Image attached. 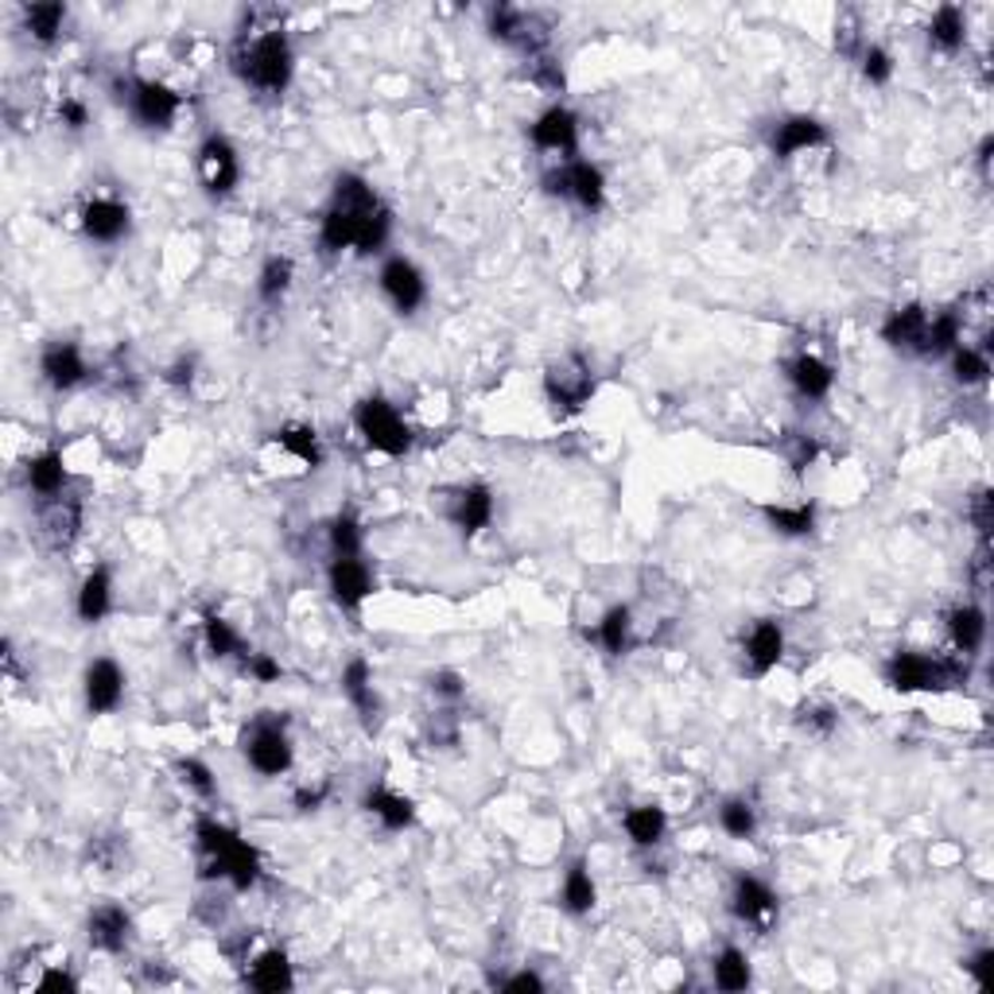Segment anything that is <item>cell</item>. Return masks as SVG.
Masks as SVG:
<instances>
[{
	"label": "cell",
	"mask_w": 994,
	"mask_h": 994,
	"mask_svg": "<svg viewBox=\"0 0 994 994\" xmlns=\"http://www.w3.org/2000/svg\"><path fill=\"white\" fill-rule=\"evenodd\" d=\"M291 70H296V54H291V43L280 28H268L265 36H257L238 51V74L260 93H284L291 82Z\"/></svg>",
	"instance_id": "cell-3"
},
{
	"label": "cell",
	"mask_w": 994,
	"mask_h": 994,
	"mask_svg": "<svg viewBox=\"0 0 994 994\" xmlns=\"http://www.w3.org/2000/svg\"><path fill=\"white\" fill-rule=\"evenodd\" d=\"M928 319H933V315H928L921 304H905V307H897V311H889V319L882 322V338H886V346H894V350L921 354V358H925Z\"/></svg>",
	"instance_id": "cell-15"
},
{
	"label": "cell",
	"mask_w": 994,
	"mask_h": 994,
	"mask_svg": "<svg viewBox=\"0 0 994 994\" xmlns=\"http://www.w3.org/2000/svg\"><path fill=\"white\" fill-rule=\"evenodd\" d=\"M246 757L260 777H280L291 769V743L284 735V719L276 715H260L246 730Z\"/></svg>",
	"instance_id": "cell-7"
},
{
	"label": "cell",
	"mask_w": 994,
	"mask_h": 994,
	"mask_svg": "<svg viewBox=\"0 0 994 994\" xmlns=\"http://www.w3.org/2000/svg\"><path fill=\"white\" fill-rule=\"evenodd\" d=\"M819 145H827V129L816 117H788L773 132V156L777 160H793L796 152H808V148H819Z\"/></svg>",
	"instance_id": "cell-23"
},
{
	"label": "cell",
	"mask_w": 994,
	"mask_h": 994,
	"mask_svg": "<svg viewBox=\"0 0 994 994\" xmlns=\"http://www.w3.org/2000/svg\"><path fill=\"white\" fill-rule=\"evenodd\" d=\"M964 39H967L964 12H960L956 4H941V8H936L933 20H928V43H933L936 51L952 54V51H960V47H964Z\"/></svg>",
	"instance_id": "cell-32"
},
{
	"label": "cell",
	"mask_w": 994,
	"mask_h": 994,
	"mask_svg": "<svg viewBox=\"0 0 994 994\" xmlns=\"http://www.w3.org/2000/svg\"><path fill=\"white\" fill-rule=\"evenodd\" d=\"M967 972L975 975V983H980V987H991V983H994V952L991 948L975 952L972 964H967Z\"/></svg>",
	"instance_id": "cell-53"
},
{
	"label": "cell",
	"mask_w": 994,
	"mask_h": 994,
	"mask_svg": "<svg viewBox=\"0 0 994 994\" xmlns=\"http://www.w3.org/2000/svg\"><path fill=\"white\" fill-rule=\"evenodd\" d=\"M86 936H90V944L98 952L117 956L132 936V917L121 909V905H98V909L90 913V921H86Z\"/></svg>",
	"instance_id": "cell-21"
},
{
	"label": "cell",
	"mask_w": 994,
	"mask_h": 994,
	"mask_svg": "<svg viewBox=\"0 0 994 994\" xmlns=\"http://www.w3.org/2000/svg\"><path fill=\"white\" fill-rule=\"evenodd\" d=\"M451 520L455 525H459V533H467V536H475V533H483L486 525H490L494 520V494H490V486H463V490H455V497H451Z\"/></svg>",
	"instance_id": "cell-22"
},
{
	"label": "cell",
	"mask_w": 994,
	"mask_h": 994,
	"mask_svg": "<svg viewBox=\"0 0 994 994\" xmlns=\"http://www.w3.org/2000/svg\"><path fill=\"white\" fill-rule=\"evenodd\" d=\"M354 424H358L369 451H381V455H389V459H400V455L412 451V428L400 420V412L385 397L361 400V405L354 408Z\"/></svg>",
	"instance_id": "cell-4"
},
{
	"label": "cell",
	"mask_w": 994,
	"mask_h": 994,
	"mask_svg": "<svg viewBox=\"0 0 994 994\" xmlns=\"http://www.w3.org/2000/svg\"><path fill=\"white\" fill-rule=\"evenodd\" d=\"M501 991H533L536 994V991H544V980L533 972H520V975H513V980H505Z\"/></svg>",
	"instance_id": "cell-58"
},
{
	"label": "cell",
	"mask_w": 994,
	"mask_h": 994,
	"mask_svg": "<svg viewBox=\"0 0 994 994\" xmlns=\"http://www.w3.org/2000/svg\"><path fill=\"white\" fill-rule=\"evenodd\" d=\"M113 606V579H109V567H93L82 579V590H78V618L82 622H101Z\"/></svg>",
	"instance_id": "cell-30"
},
{
	"label": "cell",
	"mask_w": 994,
	"mask_h": 994,
	"mask_svg": "<svg viewBox=\"0 0 994 994\" xmlns=\"http://www.w3.org/2000/svg\"><path fill=\"white\" fill-rule=\"evenodd\" d=\"M327 579H330V598H335L342 610H358V606L369 598V590H374V575H369L366 564H361V556H335Z\"/></svg>",
	"instance_id": "cell-14"
},
{
	"label": "cell",
	"mask_w": 994,
	"mask_h": 994,
	"mask_svg": "<svg viewBox=\"0 0 994 994\" xmlns=\"http://www.w3.org/2000/svg\"><path fill=\"white\" fill-rule=\"evenodd\" d=\"M972 520H975V528H980L983 536L991 533V525H994V501H991L987 490L972 497Z\"/></svg>",
	"instance_id": "cell-52"
},
{
	"label": "cell",
	"mask_w": 994,
	"mask_h": 994,
	"mask_svg": "<svg viewBox=\"0 0 994 994\" xmlns=\"http://www.w3.org/2000/svg\"><path fill=\"white\" fill-rule=\"evenodd\" d=\"M773 909H777V894H773L762 878L743 874V878L735 882V917L749 921V925H762V921H769Z\"/></svg>",
	"instance_id": "cell-26"
},
{
	"label": "cell",
	"mask_w": 994,
	"mask_h": 994,
	"mask_svg": "<svg viewBox=\"0 0 994 994\" xmlns=\"http://www.w3.org/2000/svg\"><path fill=\"white\" fill-rule=\"evenodd\" d=\"M889 74H894V59H889V51L886 47H878V43H871L863 51V78L871 86H886Z\"/></svg>",
	"instance_id": "cell-47"
},
{
	"label": "cell",
	"mask_w": 994,
	"mask_h": 994,
	"mask_svg": "<svg viewBox=\"0 0 994 994\" xmlns=\"http://www.w3.org/2000/svg\"><path fill=\"white\" fill-rule=\"evenodd\" d=\"M796 723H801V727L808 730V735L827 738V735H832V730H835V723H839V715H835L832 707H824V704H812V707H801Z\"/></svg>",
	"instance_id": "cell-48"
},
{
	"label": "cell",
	"mask_w": 994,
	"mask_h": 994,
	"mask_svg": "<svg viewBox=\"0 0 994 994\" xmlns=\"http://www.w3.org/2000/svg\"><path fill=\"white\" fill-rule=\"evenodd\" d=\"M960 676H967V665L928 657V653H894L886 665V684L894 692H941L948 684H960Z\"/></svg>",
	"instance_id": "cell-5"
},
{
	"label": "cell",
	"mask_w": 994,
	"mask_h": 994,
	"mask_svg": "<svg viewBox=\"0 0 994 994\" xmlns=\"http://www.w3.org/2000/svg\"><path fill=\"white\" fill-rule=\"evenodd\" d=\"M622 827H626V835L637 843V847H657L668 832V816H665V808H657V804H642V808L626 812Z\"/></svg>",
	"instance_id": "cell-33"
},
{
	"label": "cell",
	"mask_w": 994,
	"mask_h": 994,
	"mask_svg": "<svg viewBox=\"0 0 994 994\" xmlns=\"http://www.w3.org/2000/svg\"><path fill=\"white\" fill-rule=\"evenodd\" d=\"M715 987L730 994L749 987V960L743 948H723L715 956Z\"/></svg>",
	"instance_id": "cell-39"
},
{
	"label": "cell",
	"mask_w": 994,
	"mask_h": 994,
	"mask_svg": "<svg viewBox=\"0 0 994 994\" xmlns=\"http://www.w3.org/2000/svg\"><path fill=\"white\" fill-rule=\"evenodd\" d=\"M39 374L47 377V385L67 392V389H78L90 369H86L82 350H78L74 342H51V346H43V354H39Z\"/></svg>",
	"instance_id": "cell-18"
},
{
	"label": "cell",
	"mask_w": 994,
	"mask_h": 994,
	"mask_svg": "<svg viewBox=\"0 0 994 994\" xmlns=\"http://www.w3.org/2000/svg\"><path fill=\"white\" fill-rule=\"evenodd\" d=\"M199 171H202V187H207V195H215V199H226V195L238 187L241 179V163H238V152H233V145L226 137H207L199 148Z\"/></svg>",
	"instance_id": "cell-12"
},
{
	"label": "cell",
	"mask_w": 994,
	"mask_h": 994,
	"mask_svg": "<svg viewBox=\"0 0 994 994\" xmlns=\"http://www.w3.org/2000/svg\"><path fill=\"white\" fill-rule=\"evenodd\" d=\"M991 152H994V140L987 137V140H983V145H980V168H983V176H987V171H991Z\"/></svg>",
	"instance_id": "cell-59"
},
{
	"label": "cell",
	"mask_w": 994,
	"mask_h": 994,
	"mask_svg": "<svg viewBox=\"0 0 994 994\" xmlns=\"http://www.w3.org/2000/svg\"><path fill=\"white\" fill-rule=\"evenodd\" d=\"M28 486L39 497H59L62 486H67V463H62L59 451H43L28 463Z\"/></svg>",
	"instance_id": "cell-35"
},
{
	"label": "cell",
	"mask_w": 994,
	"mask_h": 994,
	"mask_svg": "<svg viewBox=\"0 0 994 994\" xmlns=\"http://www.w3.org/2000/svg\"><path fill=\"white\" fill-rule=\"evenodd\" d=\"M129 109L145 129H171V121L179 117V98L176 90H168L163 82H148V78H129Z\"/></svg>",
	"instance_id": "cell-9"
},
{
	"label": "cell",
	"mask_w": 994,
	"mask_h": 994,
	"mask_svg": "<svg viewBox=\"0 0 994 994\" xmlns=\"http://www.w3.org/2000/svg\"><path fill=\"white\" fill-rule=\"evenodd\" d=\"M176 769H179V777H183V785H191L195 793L199 796H215L218 793V781H215V773L207 769V765L199 762V757H179L176 762Z\"/></svg>",
	"instance_id": "cell-46"
},
{
	"label": "cell",
	"mask_w": 994,
	"mask_h": 994,
	"mask_svg": "<svg viewBox=\"0 0 994 994\" xmlns=\"http://www.w3.org/2000/svg\"><path fill=\"white\" fill-rule=\"evenodd\" d=\"M276 444L284 447V451L291 455V459H299L304 467H322V447H319V436H315V428H307V424H288V428L276 431Z\"/></svg>",
	"instance_id": "cell-36"
},
{
	"label": "cell",
	"mask_w": 994,
	"mask_h": 994,
	"mask_svg": "<svg viewBox=\"0 0 994 994\" xmlns=\"http://www.w3.org/2000/svg\"><path fill=\"white\" fill-rule=\"evenodd\" d=\"M765 520L777 528L781 536H808L816 528V505L801 501V505H769L765 509Z\"/></svg>",
	"instance_id": "cell-37"
},
{
	"label": "cell",
	"mask_w": 994,
	"mask_h": 994,
	"mask_svg": "<svg viewBox=\"0 0 994 994\" xmlns=\"http://www.w3.org/2000/svg\"><path fill=\"white\" fill-rule=\"evenodd\" d=\"M62 23H67V4H59V0H43V4H23V31H28L36 43L51 47L54 39L62 36Z\"/></svg>",
	"instance_id": "cell-31"
},
{
	"label": "cell",
	"mask_w": 994,
	"mask_h": 994,
	"mask_svg": "<svg viewBox=\"0 0 994 994\" xmlns=\"http://www.w3.org/2000/svg\"><path fill=\"white\" fill-rule=\"evenodd\" d=\"M291 276H296V265H291L288 257H268L257 276V296L265 299V304H280L291 288Z\"/></svg>",
	"instance_id": "cell-38"
},
{
	"label": "cell",
	"mask_w": 994,
	"mask_h": 994,
	"mask_svg": "<svg viewBox=\"0 0 994 994\" xmlns=\"http://www.w3.org/2000/svg\"><path fill=\"white\" fill-rule=\"evenodd\" d=\"M381 291L400 315H416L428 299V280L408 257H389L381 265Z\"/></svg>",
	"instance_id": "cell-10"
},
{
	"label": "cell",
	"mask_w": 994,
	"mask_h": 994,
	"mask_svg": "<svg viewBox=\"0 0 994 994\" xmlns=\"http://www.w3.org/2000/svg\"><path fill=\"white\" fill-rule=\"evenodd\" d=\"M121 699H125L121 665L109 657H98L86 668V707H90V715H109L121 707Z\"/></svg>",
	"instance_id": "cell-16"
},
{
	"label": "cell",
	"mask_w": 994,
	"mask_h": 994,
	"mask_svg": "<svg viewBox=\"0 0 994 994\" xmlns=\"http://www.w3.org/2000/svg\"><path fill=\"white\" fill-rule=\"evenodd\" d=\"M544 191L548 195H559V199H575L583 210H603L606 202V179L603 171L595 168V163L587 160H567L564 168L548 171L544 176Z\"/></svg>",
	"instance_id": "cell-8"
},
{
	"label": "cell",
	"mask_w": 994,
	"mask_h": 994,
	"mask_svg": "<svg viewBox=\"0 0 994 994\" xmlns=\"http://www.w3.org/2000/svg\"><path fill=\"white\" fill-rule=\"evenodd\" d=\"M195 835H199V847L202 855L210 858V871L207 874H218V878L233 882V889H252L260 878V855L249 847L246 839H241L233 827L218 824V819L202 816L199 824H195Z\"/></svg>",
	"instance_id": "cell-2"
},
{
	"label": "cell",
	"mask_w": 994,
	"mask_h": 994,
	"mask_svg": "<svg viewBox=\"0 0 994 994\" xmlns=\"http://www.w3.org/2000/svg\"><path fill=\"white\" fill-rule=\"evenodd\" d=\"M719 824L727 835H735V839H749V835L757 832V812L749 808L746 801H727L719 808Z\"/></svg>",
	"instance_id": "cell-45"
},
{
	"label": "cell",
	"mask_w": 994,
	"mask_h": 994,
	"mask_svg": "<svg viewBox=\"0 0 994 994\" xmlns=\"http://www.w3.org/2000/svg\"><path fill=\"white\" fill-rule=\"evenodd\" d=\"M629 626H634V622H629V606H610V610L603 614V622H598V629H595L598 645H603L606 653H614V657L626 653L629 649Z\"/></svg>",
	"instance_id": "cell-40"
},
{
	"label": "cell",
	"mask_w": 994,
	"mask_h": 994,
	"mask_svg": "<svg viewBox=\"0 0 994 994\" xmlns=\"http://www.w3.org/2000/svg\"><path fill=\"white\" fill-rule=\"evenodd\" d=\"M322 801H327V785H319V788H299V793H296V808H299V812H315Z\"/></svg>",
	"instance_id": "cell-57"
},
{
	"label": "cell",
	"mask_w": 994,
	"mask_h": 994,
	"mask_svg": "<svg viewBox=\"0 0 994 994\" xmlns=\"http://www.w3.org/2000/svg\"><path fill=\"white\" fill-rule=\"evenodd\" d=\"M559 902H564V909L571 913V917H587V913L595 909L598 889H595V878H590V871H587V858H575V863L567 866Z\"/></svg>",
	"instance_id": "cell-28"
},
{
	"label": "cell",
	"mask_w": 994,
	"mask_h": 994,
	"mask_svg": "<svg viewBox=\"0 0 994 994\" xmlns=\"http://www.w3.org/2000/svg\"><path fill=\"white\" fill-rule=\"evenodd\" d=\"M39 525L54 544H70L82 525V505L74 497H47V505L39 509Z\"/></svg>",
	"instance_id": "cell-27"
},
{
	"label": "cell",
	"mask_w": 994,
	"mask_h": 994,
	"mask_svg": "<svg viewBox=\"0 0 994 994\" xmlns=\"http://www.w3.org/2000/svg\"><path fill=\"white\" fill-rule=\"evenodd\" d=\"M163 381L176 385V389H183V385L195 381V358H179L176 366H168V374H163Z\"/></svg>",
	"instance_id": "cell-56"
},
{
	"label": "cell",
	"mask_w": 994,
	"mask_h": 994,
	"mask_svg": "<svg viewBox=\"0 0 994 994\" xmlns=\"http://www.w3.org/2000/svg\"><path fill=\"white\" fill-rule=\"evenodd\" d=\"M330 548L335 556H361V525L354 513H338L330 525Z\"/></svg>",
	"instance_id": "cell-44"
},
{
	"label": "cell",
	"mask_w": 994,
	"mask_h": 994,
	"mask_svg": "<svg viewBox=\"0 0 994 994\" xmlns=\"http://www.w3.org/2000/svg\"><path fill=\"white\" fill-rule=\"evenodd\" d=\"M342 696L354 704L361 727L377 730V723H381V699H377V692H374V668H369L366 657H354L350 665L342 668Z\"/></svg>",
	"instance_id": "cell-17"
},
{
	"label": "cell",
	"mask_w": 994,
	"mask_h": 994,
	"mask_svg": "<svg viewBox=\"0 0 994 994\" xmlns=\"http://www.w3.org/2000/svg\"><path fill=\"white\" fill-rule=\"evenodd\" d=\"M39 994H54V991H78V980L67 972H59V967H51V972L43 975V980L36 983Z\"/></svg>",
	"instance_id": "cell-54"
},
{
	"label": "cell",
	"mask_w": 994,
	"mask_h": 994,
	"mask_svg": "<svg viewBox=\"0 0 994 994\" xmlns=\"http://www.w3.org/2000/svg\"><path fill=\"white\" fill-rule=\"evenodd\" d=\"M816 439H808V436H796L793 439V451H788V463H793V470H804L808 467L812 459H816Z\"/></svg>",
	"instance_id": "cell-55"
},
{
	"label": "cell",
	"mask_w": 994,
	"mask_h": 994,
	"mask_svg": "<svg viewBox=\"0 0 994 994\" xmlns=\"http://www.w3.org/2000/svg\"><path fill=\"white\" fill-rule=\"evenodd\" d=\"M960 346V315L941 311L928 319V338H925V358H941Z\"/></svg>",
	"instance_id": "cell-41"
},
{
	"label": "cell",
	"mask_w": 994,
	"mask_h": 994,
	"mask_svg": "<svg viewBox=\"0 0 994 994\" xmlns=\"http://www.w3.org/2000/svg\"><path fill=\"white\" fill-rule=\"evenodd\" d=\"M132 218H129V207L117 199H93L86 202L82 210V233L93 241H101V246H113V241H121L125 233H129Z\"/></svg>",
	"instance_id": "cell-20"
},
{
	"label": "cell",
	"mask_w": 994,
	"mask_h": 994,
	"mask_svg": "<svg viewBox=\"0 0 994 994\" xmlns=\"http://www.w3.org/2000/svg\"><path fill=\"white\" fill-rule=\"evenodd\" d=\"M291 983H296V975H291V964L288 956H284L280 948L265 952V956L252 960L249 967V987L260 991V994H280V991H291Z\"/></svg>",
	"instance_id": "cell-29"
},
{
	"label": "cell",
	"mask_w": 994,
	"mask_h": 994,
	"mask_svg": "<svg viewBox=\"0 0 994 994\" xmlns=\"http://www.w3.org/2000/svg\"><path fill=\"white\" fill-rule=\"evenodd\" d=\"M528 137H533V145L540 148V152H559L571 160V156L579 152V117H575L567 106H551L536 117Z\"/></svg>",
	"instance_id": "cell-13"
},
{
	"label": "cell",
	"mask_w": 994,
	"mask_h": 994,
	"mask_svg": "<svg viewBox=\"0 0 994 994\" xmlns=\"http://www.w3.org/2000/svg\"><path fill=\"white\" fill-rule=\"evenodd\" d=\"M952 377H956L960 385H983L991 377L987 354L972 350V346H956V350H952Z\"/></svg>",
	"instance_id": "cell-42"
},
{
	"label": "cell",
	"mask_w": 994,
	"mask_h": 994,
	"mask_svg": "<svg viewBox=\"0 0 994 994\" xmlns=\"http://www.w3.org/2000/svg\"><path fill=\"white\" fill-rule=\"evenodd\" d=\"M59 121L67 125V129L82 132L86 125H90V109H86L78 98H62V106H59Z\"/></svg>",
	"instance_id": "cell-51"
},
{
	"label": "cell",
	"mask_w": 994,
	"mask_h": 994,
	"mask_svg": "<svg viewBox=\"0 0 994 994\" xmlns=\"http://www.w3.org/2000/svg\"><path fill=\"white\" fill-rule=\"evenodd\" d=\"M948 629H952L956 649L964 653V657H972V653L983 649V637H987V618H983L980 606H960V610H952Z\"/></svg>",
	"instance_id": "cell-34"
},
{
	"label": "cell",
	"mask_w": 994,
	"mask_h": 994,
	"mask_svg": "<svg viewBox=\"0 0 994 994\" xmlns=\"http://www.w3.org/2000/svg\"><path fill=\"white\" fill-rule=\"evenodd\" d=\"M202 634H207V645L215 657H233V653H241L238 629H233L222 614H207V618H202Z\"/></svg>",
	"instance_id": "cell-43"
},
{
	"label": "cell",
	"mask_w": 994,
	"mask_h": 994,
	"mask_svg": "<svg viewBox=\"0 0 994 994\" xmlns=\"http://www.w3.org/2000/svg\"><path fill=\"white\" fill-rule=\"evenodd\" d=\"M544 397L556 412H583L595 397V369L583 354H564L544 369Z\"/></svg>",
	"instance_id": "cell-6"
},
{
	"label": "cell",
	"mask_w": 994,
	"mask_h": 994,
	"mask_svg": "<svg viewBox=\"0 0 994 994\" xmlns=\"http://www.w3.org/2000/svg\"><path fill=\"white\" fill-rule=\"evenodd\" d=\"M361 804H366V812H374V816L381 819L385 832H405V827H412V819H416V804L385 785L369 788Z\"/></svg>",
	"instance_id": "cell-25"
},
{
	"label": "cell",
	"mask_w": 994,
	"mask_h": 994,
	"mask_svg": "<svg viewBox=\"0 0 994 994\" xmlns=\"http://www.w3.org/2000/svg\"><path fill=\"white\" fill-rule=\"evenodd\" d=\"M431 692H436L439 699H447V704H459L463 696H467V684H463L459 673H451V668H444V673H431Z\"/></svg>",
	"instance_id": "cell-49"
},
{
	"label": "cell",
	"mask_w": 994,
	"mask_h": 994,
	"mask_svg": "<svg viewBox=\"0 0 994 994\" xmlns=\"http://www.w3.org/2000/svg\"><path fill=\"white\" fill-rule=\"evenodd\" d=\"M389 233H392V210L377 199L374 187L361 176H354V171L338 176L335 191H330V207L319 226L322 252L358 249L366 257V252L385 249Z\"/></svg>",
	"instance_id": "cell-1"
},
{
	"label": "cell",
	"mask_w": 994,
	"mask_h": 994,
	"mask_svg": "<svg viewBox=\"0 0 994 994\" xmlns=\"http://www.w3.org/2000/svg\"><path fill=\"white\" fill-rule=\"evenodd\" d=\"M490 36L509 47H517V51H525L528 59H536V54L544 51V43H548L544 23L536 20V16L520 12V8H509V4L490 8Z\"/></svg>",
	"instance_id": "cell-11"
},
{
	"label": "cell",
	"mask_w": 994,
	"mask_h": 994,
	"mask_svg": "<svg viewBox=\"0 0 994 994\" xmlns=\"http://www.w3.org/2000/svg\"><path fill=\"white\" fill-rule=\"evenodd\" d=\"M785 374H788L793 389L801 392L804 400H824L827 392H832V385H835L832 366H827L824 358H816V354H796V358L785 366Z\"/></svg>",
	"instance_id": "cell-24"
},
{
	"label": "cell",
	"mask_w": 994,
	"mask_h": 994,
	"mask_svg": "<svg viewBox=\"0 0 994 994\" xmlns=\"http://www.w3.org/2000/svg\"><path fill=\"white\" fill-rule=\"evenodd\" d=\"M743 653H746L749 676H769L781 665V657H785V634H781L777 622L769 618L754 622V629H749L743 642Z\"/></svg>",
	"instance_id": "cell-19"
},
{
	"label": "cell",
	"mask_w": 994,
	"mask_h": 994,
	"mask_svg": "<svg viewBox=\"0 0 994 994\" xmlns=\"http://www.w3.org/2000/svg\"><path fill=\"white\" fill-rule=\"evenodd\" d=\"M246 665H249V673L257 676L260 684H272V680H280V676H284L280 660H272L268 653H246Z\"/></svg>",
	"instance_id": "cell-50"
}]
</instances>
